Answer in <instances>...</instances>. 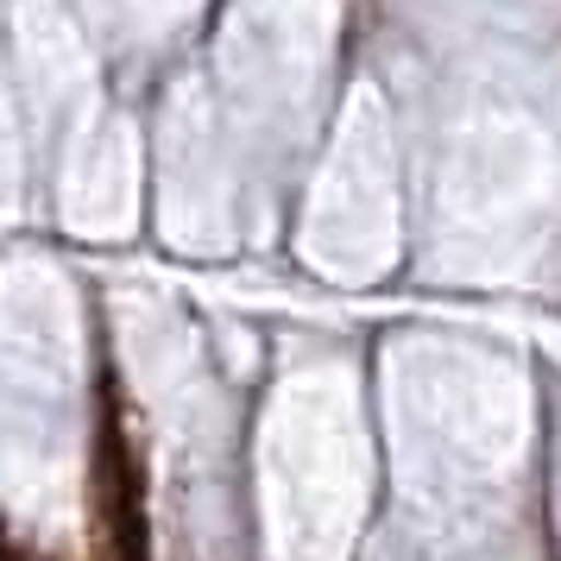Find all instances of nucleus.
Returning a JSON list of instances; mask_svg holds the SVG:
<instances>
[{
	"mask_svg": "<svg viewBox=\"0 0 561 561\" xmlns=\"http://www.w3.org/2000/svg\"><path fill=\"white\" fill-rule=\"evenodd\" d=\"M95 505H102L107 536H114V561H152L146 485H139V467H133L127 430H121L114 404L102 410V430H95Z\"/></svg>",
	"mask_w": 561,
	"mask_h": 561,
	"instance_id": "f257e3e1",
	"label": "nucleus"
}]
</instances>
